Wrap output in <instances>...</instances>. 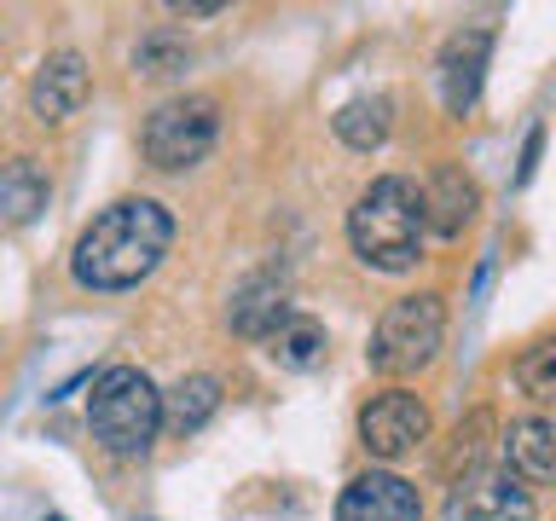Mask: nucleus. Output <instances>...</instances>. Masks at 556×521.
<instances>
[{
  "label": "nucleus",
  "mask_w": 556,
  "mask_h": 521,
  "mask_svg": "<svg viewBox=\"0 0 556 521\" xmlns=\"http://www.w3.org/2000/svg\"><path fill=\"white\" fill-rule=\"evenodd\" d=\"M174 243V215L151 198H122L111 208H99L93 226L76 238L70 272L87 290H134L139 278H151L163 267Z\"/></svg>",
  "instance_id": "nucleus-1"
},
{
  "label": "nucleus",
  "mask_w": 556,
  "mask_h": 521,
  "mask_svg": "<svg viewBox=\"0 0 556 521\" xmlns=\"http://www.w3.org/2000/svg\"><path fill=\"white\" fill-rule=\"evenodd\" d=\"M424 191L412 180H400V174H382L371 180L354 198L348 208V243H354V255L365 267L377 272H406L417 255H424Z\"/></svg>",
  "instance_id": "nucleus-2"
},
{
  "label": "nucleus",
  "mask_w": 556,
  "mask_h": 521,
  "mask_svg": "<svg viewBox=\"0 0 556 521\" xmlns=\"http://www.w3.org/2000/svg\"><path fill=\"white\" fill-rule=\"evenodd\" d=\"M87 429L93 441L111 452V458H139L151 452L156 429H163V394L146 371L134 365H111V371L93 377V394H87Z\"/></svg>",
  "instance_id": "nucleus-3"
},
{
  "label": "nucleus",
  "mask_w": 556,
  "mask_h": 521,
  "mask_svg": "<svg viewBox=\"0 0 556 521\" xmlns=\"http://www.w3.org/2000/svg\"><path fill=\"white\" fill-rule=\"evenodd\" d=\"M446 342V302L434 290L400 295V302L377 319V336L365 347L377 377H417L424 365L441 354Z\"/></svg>",
  "instance_id": "nucleus-4"
},
{
  "label": "nucleus",
  "mask_w": 556,
  "mask_h": 521,
  "mask_svg": "<svg viewBox=\"0 0 556 521\" xmlns=\"http://www.w3.org/2000/svg\"><path fill=\"white\" fill-rule=\"evenodd\" d=\"M215 134H220V104L208 93H180V99H163L156 111L146 116L139 128V151H146L151 168H198L208 151H215Z\"/></svg>",
  "instance_id": "nucleus-5"
},
{
  "label": "nucleus",
  "mask_w": 556,
  "mask_h": 521,
  "mask_svg": "<svg viewBox=\"0 0 556 521\" xmlns=\"http://www.w3.org/2000/svg\"><path fill=\"white\" fill-rule=\"evenodd\" d=\"M429 441V406L406 389H389L377 399H365L359 406V446L371 452V458L394 463L406 458V452H417Z\"/></svg>",
  "instance_id": "nucleus-6"
},
{
  "label": "nucleus",
  "mask_w": 556,
  "mask_h": 521,
  "mask_svg": "<svg viewBox=\"0 0 556 521\" xmlns=\"http://www.w3.org/2000/svg\"><path fill=\"white\" fill-rule=\"evenodd\" d=\"M337 521H424V498L394 469H365L342 486Z\"/></svg>",
  "instance_id": "nucleus-7"
},
{
  "label": "nucleus",
  "mask_w": 556,
  "mask_h": 521,
  "mask_svg": "<svg viewBox=\"0 0 556 521\" xmlns=\"http://www.w3.org/2000/svg\"><path fill=\"white\" fill-rule=\"evenodd\" d=\"M87 93H93V76H87V59L76 47L64 52H47L41 69H35L29 81V111L35 122H70L87 104Z\"/></svg>",
  "instance_id": "nucleus-8"
},
{
  "label": "nucleus",
  "mask_w": 556,
  "mask_h": 521,
  "mask_svg": "<svg viewBox=\"0 0 556 521\" xmlns=\"http://www.w3.org/2000/svg\"><path fill=\"white\" fill-rule=\"evenodd\" d=\"M452 521H533V493L510 469H481L452 486Z\"/></svg>",
  "instance_id": "nucleus-9"
},
{
  "label": "nucleus",
  "mask_w": 556,
  "mask_h": 521,
  "mask_svg": "<svg viewBox=\"0 0 556 521\" xmlns=\"http://www.w3.org/2000/svg\"><path fill=\"white\" fill-rule=\"evenodd\" d=\"M486 59H493V29H458L452 41L441 47V99L452 116H469L481 99V81H486Z\"/></svg>",
  "instance_id": "nucleus-10"
},
{
  "label": "nucleus",
  "mask_w": 556,
  "mask_h": 521,
  "mask_svg": "<svg viewBox=\"0 0 556 521\" xmlns=\"http://www.w3.org/2000/svg\"><path fill=\"white\" fill-rule=\"evenodd\" d=\"M232 330L238 336H250V342H273L278 330H285L295 313H290V284H285V272H255V278H243L238 295H232Z\"/></svg>",
  "instance_id": "nucleus-11"
},
{
  "label": "nucleus",
  "mask_w": 556,
  "mask_h": 521,
  "mask_svg": "<svg viewBox=\"0 0 556 521\" xmlns=\"http://www.w3.org/2000/svg\"><path fill=\"white\" fill-rule=\"evenodd\" d=\"M476 208H481V186L469 180L458 163H446V168L429 174V186H424V220H429V232L458 238L464 226L476 220Z\"/></svg>",
  "instance_id": "nucleus-12"
},
{
  "label": "nucleus",
  "mask_w": 556,
  "mask_h": 521,
  "mask_svg": "<svg viewBox=\"0 0 556 521\" xmlns=\"http://www.w3.org/2000/svg\"><path fill=\"white\" fill-rule=\"evenodd\" d=\"M504 469L521 486L556 481V417H516L504 434Z\"/></svg>",
  "instance_id": "nucleus-13"
},
{
  "label": "nucleus",
  "mask_w": 556,
  "mask_h": 521,
  "mask_svg": "<svg viewBox=\"0 0 556 521\" xmlns=\"http://www.w3.org/2000/svg\"><path fill=\"white\" fill-rule=\"evenodd\" d=\"M47 168L35 156H12L0 163V226H29L47 208Z\"/></svg>",
  "instance_id": "nucleus-14"
},
{
  "label": "nucleus",
  "mask_w": 556,
  "mask_h": 521,
  "mask_svg": "<svg viewBox=\"0 0 556 521\" xmlns=\"http://www.w3.org/2000/svg\"><path fill=\"white\" fill-rule=\"evenodd\" d=\"M330 128H337V139H342L348 151H377L382 139H389V128H394V104H389V93L348 99Z\"/></svg>",
  "instance_id": "nucleus-15"
},
{
  "label": "nucleus",
  "mask_w": 556,
  "mask_h": 521,
  "mask_svg": "<svg viewBox=\"0 0 556 521\" xmlns=\"http://www.w3.org/2000/svg\"><path fill=\"white\" fill-rule=\"evenodd\" d=\"M220 411V382L215 377H186V382H174V389L163 394V423L174 434H198L208 417Z\"/></svg>",
  "instance_id": "nucleus-16"
},
{
  "label": "nucleus",
  "mask_w": 556,
  "mask_h": 521,
  "mask_svg": "<svg viewBox=\"0 0 556 521\" xmlns=\"http://www.w3.org/2000/svg\"><path fill=\"white\" fill-rule=\"evenodd\" d=\"M267 354H273V365H285V371H313V365L325 359V325L295 313V319L267 342Z\"/></svg>",
  "instance_id": "nucleus-17"
},
{
  "label": "nucleus",
  "mask_w": 556,
  "mask_h": 521,
  "mask_svg": "<svg viewBox=\"0 0 556 521\" xmlns=\"http://www.w3.org/2000/svg\"><path fill=\"white\" fill-rule=\"evenodd\" d=\"M516 382H521V394L539 399V406H556V330L539 336L528 354L516 359Z\"/></svg>",
  "instance_id": "nucleus-18"
},
{
  "label": "nucleus",
  "mask_w": 556,
  "mask_h": 521,
  "mask_svg": "<svg viewBox=\"0 0 556 521\" xmlns=\"http://www.w3.org/2000/svg\"><path fill=\"white\" fill-rule=\"evenodd\" d=\"M486 434H493V411H476L469 423H458V434H452V458H446V475L452 486L469 481V475H481V458H486Z\"/></svg>",
  "instance_id": "nucleus-19"
},
{
  "label": "nucleus",
  "mask_w": 556,
  "mask_h": 521,
  "mask_svg": "<svg viewBox=\"0 0 556 521\" xmlns=\"http://www.w3.org/2000/svg\"><path fill=\"white\" fill-rule=\"evenodd\" d=\"M134 69H146V76H174V69H186V41H174V35H151V41H139Z\"/></svg>",
  "instance_id": "nucleus-20"
},
{
  "label": "nucleus",
  "mask_w": 556,
  "mask_h": 521,
  "mask_svg": "<svg viewBox=\"0 0 556 521\" xmlns=\"http://www.w3.org/2000/svg\"><path fill=\"white\" fill-rule=\"evenodd\" d=\"M539 151H545V128H533V134H528V145H521V168H516V186H528V180H533V168H539Z\"/></svg>",
  "instance_id": "nucleus-21"
},
{
  "label": "nucleus",
  "mask_w": 556,
  "mask_h": 521,
  "mask_svg": "<svg viewBox=\"0 0 556 521\" xmlns=\"http://www.w3.org/2000/svg\"><path fill=\"white\" fill-rule=\"evenodd\" d=\"M168 12H174V17H215V12H220V0H174Z\"/></svg>",
  "instance_id": "nucleus-22"
},
{
  "label": "nucleus",
  "mask_w": 556,
  "mask_h": 521,
  "mask_svg": "<svg viewBox=\"0 0 556 521\" xmlns=\"http://www.w3.org/2000/svg\"><path fill=\"white\" fill-rule=\"evenodd\" d=\"M41 521H64V516H41Z\"/></svg>",
  "instance_id": "nucleus-23"
}]
</instances>
